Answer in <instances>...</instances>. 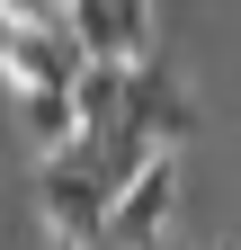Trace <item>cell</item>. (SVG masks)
Instances as JSON below:
<instances>
[{
    "label": "cell",
    "mask_w": 241,
    "mask_h": 250,
    "mask_svg": "<svg viewBox=\"0 0 241 250\" xmlns=\"http://www.w3.org/2000/svg\"><path fill=\"white\" fill-rule=\"evenodd\" d=\"M63 18H72V36H80V54H89V62H143V54H134V36H125V18H116L107 0H63Z\"/></svg>",
    "instance_id": "8992f818"
},
{
    "label": "cell",
    "mask_w": 241,
    "mask_h": 250,
    "mask_svg": "<svg viewBox=\"0 0 241 250\" xmlns=\"http://www.w3.org/2000/svg\"><path fill=\"white\" fill-rule=\"evenodd\" d=\"M107 9H116V18H125V36H134V54H143V45H152V0H107Z\"/></svg>",
    "instance_id": "52a82bcc"
},
{
    "label": "cell",
    "mask_w": 241,
    "mask_h": 250,
    "mask_svg": "<svg viewBox=\"0 0 241 250\" xmlns=\"http://www.w3.org/2000/svg\"><path fill=\"white\" fill-rule=\"evenodd\" d=\"M134 125H143V134H152L161 152H179V143L197 134V107H188V89H179V81L161 72L152 54L134 62Z\"/></svg>",
    "instance_id": "3957f363"
},
{
    "label": "cell",
    "mask_w": 241,
    "mask_h": 250,
    "mask_svg": "<svg viewBox=\"0 0 241 250\" xmlns=\"http://www.w3.org/2000/svg\"><path fill=\"white\" fill-rule=\"evenodd\" d=\"M170 214H179V152H161V161L116 197V241H125V250H161Z\"/></svg>",
    "instance_id": "7a4b0ae2"
},
{
    "label": "cell",
    "mask_w": 241,
    "mask_h": 250,
    "mask_svg": "<svg viewBox=\"0 0 241 250\" xmlns=\"http://www.w3.org/2000/svg\"><path fill=\"white\" fill-rule=\"evenodd\" d=\"M45 232L63 250H107L116 241V197L99 188V170L63 152V161H45Z\"/></svg>",
    "instance_id": "6da1fadb"
},
{
    "label": "cell",
    "mask_w": 241,
    "mask_h": 250,
    "mask_svg": "<svg viewBox=\"0 0 241 250\" xmlns=\"http://www.w3.org/2000/svg\"><path fill=\"white\" fill-rule=\"evenodd\" d=\"M72 107H80V134H116V125L134 116V62H89L80 89H72Z\"/></svg>",
    "instance_id": "277c9868"
},
{
    "label": "cell",
    "mask_w": 241,
    "mask_h": 250,
    "mask_svg": "<svg viewBox=\"0 0 241 250\" xmlns=\"http://www.w3.org/2000/svg\"><path fill=\"white\" fill-rule=\"evenodd\" d=\"M18 125H27V143H36V161L80 152V107H72V89H18Z\"/></svg>",
    "instance_id": "5b68a950"
},
{
    "label": "cell",
    "mask_w": 241,
    "mask_h": 250,
    "mask_svg": "<svg viewBox=\"0 0 241 250\" xmlns=\"http://www.w3.org/2000/svg\"><path fill=\"white\" fill-rule=\"evenodd\" d=\"M54 250H63V241H54Z\"/></svg>",
    "instance_id": "ba28073f"
}]
</instances>
